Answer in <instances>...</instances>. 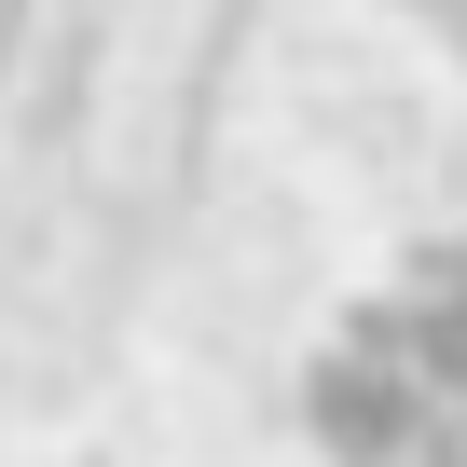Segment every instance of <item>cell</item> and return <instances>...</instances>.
<instances>
[{
  "mask_svg": "<svg viewBox=\"0 0 467 467\" xmlns=\"http://www.w3.org/2000/svg\"><path fill=\"white\" fill-rule=\"evenodd\" d=\"M234 42V0H0V275L83 262L165 179Z\"/></svg>",
  "mask_w": 467,
  "mask_h": 467,
  "instance_id": "obj_1",
  "label": "cell"
},
{
  "mask_svg": "<svg viewBox=\"0 0 467 467\" xmlns=\"http://www.w3.org/2000/svg\"><path fill=\"white\" fill-rule=\"evenodd\" d=\"M303 440L330 467H467V220L412 234L330 317L303 358Z\"/></svg>",
  "mask_w": 467,
  "mask_h": 467,
  "instance_id": "obj_2",
  "label": "cell"
},
{
  "mask_svg": "<svg viewBox=\"0 0 467 467\" xmlns=\"http://www.w3.org/2000/svg\"><path fill=\"white\" fill-rule=\"evenodd\" d=\"M453 56H467V42H453Z\"/></svg>",
  "mask_w": 467,
  "mask_h": 467,
  "instance_id": "obj_3",
  "label": "cell"
}]
</instances>
